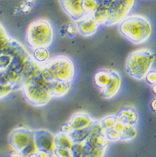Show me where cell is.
Wrapping results in <instances>:
<instances>
[{
	"label": "cell",
	"instance_id": "1",
	"mask_svg": "<svg viewBox=\"0 0 156 157\" xmlns=\"http://www.w3.org/2000/svg\"><path fill=\"white\" fill-rule=\"evenodd\" d=\"M120 34L135 44L147 42L153 33V26L150 19L140 14L129 15L118 26Z\"/></svg>",
	"mask_w": 156,
	"mask_h": 157
},
{
	"label": "cell",
	"instance_id": "2",
	"mask_svg": "<svg viewBox=\"0 0 156 157\" xmlns=\"http://www.w3.org/2000/svg\"><path fill=\"white\" fill-rule=\"evenodd\" d=\"M74 75V63L66 55H58L51 58L48 63L42 66V75L48 83L72 82Z\"/></svg>",
	"mask_w": 156,
	"mask_h": 157
},
{
	"label": "cell",
	"instance_id": "3",
	"mask_svg": "<svg viewBox=\"0 0 156 157\" xmlns=\"http://www.w3.org/2000/svg\"><path fill=\"white\" fill-rule=\"evenodd\" d=\"M26 43L33 49L47 48L51 45L54 39L52 24L47 18L35 19L28 25L26 29Z\"/></svg>",
	"mask_w": 156,
	"mask_h": 157
},
{
	"label": "cell",
	"instance_id": "4",
	"mask_svg": "<svg viewBox=\"0 0 156 157\" xmlns=\"http://www.w3.org/2000/svg\"><path fill=\"white\" fill-rule=\"evenodd\" d=\"M155 55L148 48H139L132 52L125 62V70L131 78L143 80L152 70L155 61Z\"/></svg>",
	"mask_w": 156,
	"mask_h": 157
},
{
	"label": "cell",
	"instance_id": "5",
	"mask_svg": "<svg viewBox=\"0 0 156 157\" xmlns=\"http://www.w3.org/2000/svg\"><path fill=\"white\" fill-rule=\"evenodd\" d=\"M24 95L30 105L36 107L46 105L52 100L50 83L45 80L42 71L21 87Z\"/></svg>",
	"mask_w": 156,
	"mask_h": 157
},
{
	"label": "cell",
	"instance_id": "6",
	"mask_svg": "<svg viewBox=\"0 0 156 157\" xmlns=\"http://www.w3.org/2000/svg\"><path fill=\"white\" fill-rule=\"evenodd\" d=\"M135 4V1H108V20L105 26L120 24L129 16Z\"/></svg>",
	"mask_w": 156,
	"mask_h": 157
},
{
	"label": "cell",
	"instance_id": "7",
	"mask_svg": "<svg viewBox=\"0 0 156 157\" xmlns=\"http://www.w3.org/2000/svg\"><path fill=\"white\" fill-rule=\"evenodd\" d=\"M33 141V131L25 126L16 128L9 136V144L14 151L19 152H23Z\"/></svg>",
	"mask_w": 156,
	"mask_h": 157
},
{
	"label": "cell",
	"instance_id": "8",
	"mask_svg": "<svg viewBox=\"0 0 156 157\" xmlns=\"http://www.w3.org/2000/svg\"><path fill=\"white\" fill-rule=\"evenodd\" d=\"M33 136L38 151L54 154L55 148L54 134L47 130H38L33 131Z\"/></svg>",
	"mask_w": 156,
	"mask_h": 157
},
{
	"label": "cell",
	"instance_id": "9",
	"mask_svg": "<svg viewBox=\"0 0 156 157\" xmlns=\"http://www.w3.org/2000/svg\"><path fill=\"white\" fill-rule=\"evenodd\" d=\"M82 3L83 1H59L60 5L63 9V11L66 13L69 18L74 23L81 21L82 19H84L88 16L83 8Z\"/></svg>",
	"mask_w": 156,
	"mask_h": 157
},
{
	"label": "cell",
	"instance_id": "10",
	"mask_svg": "<svg viewBox=\"0 0 156 157\" xmlns=\"http://www.w3.org/2000/svg\"><path fill=\"white\" fill-rule=\"evenodd\" d=\"M111 77L107 86L100 91V94L104 99L108 100L114 97L120 92L122 85V78L117 71L110 70Z\"/></svg>",
	"mask_w": 156,
	"mask_h": 157
},
{
	"label": "cell",
	"instance_id": "11",
	"mask_svg": "<svg viewBox=\"0 0 156 157\" xmlns=\"http://www.w3.org/2000/svg\"><path fill=\"white\" fill-rule=\"evenodd\" d=\"M118 121L123 122L124 124L137 126L139 121V115L137 109L133 106H124L116 114Z\"/></svg>",
	"mask_w": 156,
	"mask_h": 157
},
{
	"label": "cell",
	"instance_id": "12",
	"mask_svg": "<svg viewBox=\"0 0 156 157\" xmlns=\"http://www.w3.org/2000/svg\"><path fill=\"white\" fill-rule=\"evenodd\" d=\"M41 71L42 66L33 60L32 56L30 55V57L25 62L24 70L21 74V87L32 80L39 73H41Z\"/></svg>",
	"mask_w": 156,
	"mask_h": 157
},
{
	"label": "cell",
	"instance_id": "13",
	"mask_svg": "<svg viewBox=\"0 0 156 157\" xmlns=\"http://www.w3.org/2000/svg\"><path fill=\"white\" fill-rule=\"evenodd\" d=\"M93 121L94 119L91 117L87 112L80 111L73 114L72 116L68 121L74 131V130H83V129L89 128L92 124Z\"/></svg>",
	"mask_w": 156,
	"mask_h": 157
},
{
	"label": "cell",
	"instance_id": "14",
	"mask_svg": "<svg viewBox=\"0 0 156 157\" xmlns=\"http://www.w3.org/2000/svg\"><path fill=\"white\" fill-rule=\"evenodd\" d=\"M76 24L78 27V33L84 37H89L93 35L96 33L99 27V24H97L91 16H87L86 18Z\"/></svg>",
	"mask_w": 156,
	"mask_h": 157
},
{
	"label": "cell",
	"instance_id": "15",
	"mask_svg": "<svg viewBox=\"0 0 156 157\" xmlns=\"http://www.w3.org/2000/svg\"><path fill=\"white\" fill-rule=\"evenodd\" d=\"M72 89V82L54 81L50 83V91L52 97L62 98L69 94Z\"/></svg>",
	"mask_w": 156,
	"mask_h": 157
},
{
	"label": "cell",
	"instance_id": "16",
	"mask_svg": "<svg viewBox=\"0 0 156 157\" xmlns=\"http://www.w3.org/2000/svg\"><path fill=\"white\" fill-rule=\"evenodd\" d=\"M111 73L110 70L107 69H100L97 70L93 78V82L94 85L99 90V91L103 90L110 80Z\"/></svg>",
	"mask_w": 156,
	"mask_h": 157
},
{
	"label": "cell",
	"instance_id": "17",
	"mask_svg": "<svg viewBox=\"0 0 156 157\" xmlns=\"http://www.w3.org/2000/svg\"><path fill=\"white\" fill-rule=\"evenodd\" d=\"M108 1H100V5L91 17L95 20L99 26L105 25L108 20Z\"/></svg>",
	"mask_w": 156,
	"mask_h": 157
},
{
	"label": "cell",
	"instance_id": "18",
	"mask_svg": "<svg viewBox=\"0 0 156 157\" xmlns=\"http://www.w3.org/2000/svg\"><path fill=\"white\" fill-rule=\"evenodd\" d=\"M54 143L55 147L69 150H71L74 145V141L70 135L62 131H59L56 135H54Z\"/></svg>",
	"mask_w": 156,
	"mask_h": 157
},
{
	"label": "cell",
	"instance_id": "19",
	"mask_svg": "<svg viewBox=\"0 0 156 157\" xmlns=\"http://www.w3.org/2000/svg\"><path fill=\"white\" fill-rule=\"evenodd\" d=\"M31 56L33 59V60L41 66L44 65L46 63H48L49 59H51L49 51L47 48H34Z\"/></svg>",
	"mask_w": 156,
	"mask_h": 157
},
{
	"label": "cell",
	"instance_id": "20",
	"mask_svg": "<svg viewBox=\"0 0 156 157\" xmlns=\"http://www.w3.org/2000/svg\"><path fill=\"white\" fill-rule=\"evenodd\" d=\"M85 142L92 147L107 149V146H108L109 141L106 138L105 133H103L92 135Z\"/></svg>",
	"mask_w": 156,
	"mask_h": 157
},
{
	"label": "cell",
	"instance_id": "21",
	"mask_svg": "<svg viewBox=\"0 0 156 157\" xmlns=\"http://www.w3.org/2000/svg\"><path fill=\"white\" fill-rule=\"evenodd\" d=\"M78 33L77 24L74 22H69L63 24L59 29V34L62 38L70 39Z\"/></svg>",
	"mask_w": 156,
	"mask_h": 157
},
{
	"label": "cell",
	"instance_id": "22",
	"mask_svg": "<svg viewBox=\"0 0 156 157\" xmlns=\"http://www.w3.org/2000/svg\"><path fill=\"white\" fill-rule=\"evenodd\" d=\"M84 143V151L82 157H105L106 149L92 147L89 145H88L86 142Z\"/></svg>",
	"mask_w": 156,
	"mask_h": 157
},
{
	"label": "cell",
	"instance_id": "23",
	"mask_svg": "<svg viewBox=\"0 0 156 157\" xmlns=\"http://www.w3.org/2000/svg\"><path fill=\"white\" fill-rule=\"evenodd\" d=\"M137 135H138L137 126L126 124L124 130L122 131V133L120 134V140H122V141H130V140L135 139Z\"/></svg>",
	"mask_w": 156,
	"mask_h": 157
},
{
	"label": "cell",
	"instance_id": "24",
	"mask_svg": "<svg viewBox=\"0 0 156 157\" xmlns=\"http://www.w3.org/2000/svg\"><path fill=\"white\" fill-rule=\"evenodd\" d=\"M8 78L10 82V85L15 88V90L21 89V75L15 72L11 69H8L5 70Z\"/></svg>",
	"mask_w": 156,
	"mask_h": 157
},
{
	"label": "cell",
	"instance_id": "25",
	"mask_svg": "<svg viewBox=\"0 0 156 157\" xmlns=\"http://www.w3.org/2000/svg\"><path fill=\"white\" fill-rule=\"evenodd\" d=\"M84 11L88 16H91L100 5V1L98 0H84L82 3Z\"/></svg>",
	"mask_w": 156,
	"mask_h": 157
},
{
	"label": "cell",
	"instance_id": "26",
	"mask_svg": "<svg viewBox=\"0 0 156 157\" xmlns=\"http://www.w3.org/2000/svg\"><path fill=\"white\" fill-rule=\"evenodd\" d=\"M36 3L37 2H35V1H24L17 9L18 13H23V14L29 13Z\"/></svg>",
	"mask_w": 156,
	"mask_h": 157
},
{
	"label": "cell",
	"instance_id": "27",
	"mask_svg": "<svg viewBox=\"0 0 156 157\" xmlns=\"http://www.w3.org/2000/svg\"><path fill=\"white\" fill-rule=\"evenodd\" d=\"M116 121H117V118H116V115H108V116H105V118H103V119L100 120L105 131V130H111L112 128L114 127Z\"/></svg>",
	"mask_w": 156,
	"mask_h": 157
},
{
	"label": "cell",
	"instance_id": "28",
	"mask_svg": "<svg viewBox=\"0 0 156 157\" xmlns=\"http://www.w3.org/2000/svg\"><path fill=\"white\" fill-rule=\"evenodd\" d=\"M11 39L12 38L9 36V34L7 33L5 29L3 27V25L0 24V55H2L3 48L11 40Z\"/></svg>",
	"mask_w": 156,
	"mask_h": 157
},
{
	"label": "cell",
	"instance_id": "29",
	"mask_svg": "<svg viewBox=\"0 0 156 157\" xmlns=\"http://www.w3.org/2000/svg\"><path fill=\"white\" fill-rule=\"evenodd\" d=\"M13 61V57L9 55H0V71L9 69Z\"/></svg>",
	"mask_w": 156,
	"mask_h": 157
},
{
	"label": "cell",
	"instance_id": "30",
	"mask_svg": "<svg viewBox=\"0 0 156 157\" xmlns=\"http://www.w3.org/2000/svg\"><path fill=\"white\" fill-rule=\"evenodd\" d=\"M54 157H74L71 150L69 149L59 148V147H55L54 151Z\"/></svg>",
	"mask_w": 156,
	"mask_h": 157
},
{
	"label": "cell",
	"instance_id": "31",
	"mask_svg": "<svg viewBox=\"0 0 156 157\" xmlns=\"http://www.w3.org/2000/svg\"><path fill=\"white\" fill-rule=\"evenodd\" d=\"M84 151V143H74L71 151L74 157H82Z\"/></svg>",
	"mask_w": 156,
	"mask_h": 157
},
{
	"label": "cell",
	"instance_id": "32",
	"mask_svg": "<svg viewBox=\"0 0 156 157\" xmlns=\"http://www.w3.org/2000/svg\"><path fill=\"white\" fill-rule=\"evenodd\" d=\"M105 135L106 136V138L108 139V141L114 142L120 140V135L117 132H115L113 129L108 130H105Z\"/></svg>",
	"mask_w": 156,
	"mask_h": 157
},
{
	"label": "cell",
	"instance_id": "33",
	"mask_svg": "<svg viewBox=\"0 0 156 157\" xmlns=\"http://www.w3.org/2000/svg\"><path fill=\"white\" fill-rule=\"evenodd\" d=\"M37 151H38V148H37L35 142L33 141L31 145H29L27 148L25 149V150H24L23 152H21V153L24 155V157H29L30 156V155H32L35 154Z\"/></svg>",
	"mask_w": 156,
	"mask_h": 157
},
{
	"label": "cell",
	"instance_id": "34",
	"mask_svg": "<svg viewBox=\"0 0 156 157\" xmlns=\"http://www.w3.org/2000/svg\"><path fill=\"white\" fill-rule=\"evenodd\" d=\"M14 90H16L15 88L11 86V85H0V99L5 97L6 95H8V94Z\"/></svg>",
	"mask_w": 156,
	"mask_h": 157
},
{
	"label": "cell",
	"instance_id": "35",
	"mask_svg": "<svg viewBox=\"0 0 156 157\" xmlns=\"http://www.w3.org/2000/svg\"><path fill=\"white\" fill-rule=\"evenodd\" d=\"M144 80L146 81L147 84H149L151 86L156 85V70H150V72L147 74V75H146V77L144 78Z\"/></svg>",
	"mask_w": 156,
	"mask_h": 157
},
{
	"label": "cell",
	"instance_id": "36",
	"mask_svg": "<svg viewBox=\"0 0 156 157\" xmlns=\"http://www.w3.org/2000/svg\"><path fill=\"white\" fill-rule=\"evenodd\" d=\"M125 126H126V124H124L123 122H121L120 121H118L117 120L116 122H115V124H114V127H113L112 129H113L115 132H117V133H119L120 135V134L122 133V131L124 130Z\"/></svg>",
	"mask_w": 156,
	"mask_h": 157
},
{
	"label": "cell",
	"instance_id": "37",
	"mask_svg": "<svg viewBox=\"0 0 156 157\" xmlns=\"http://www.w3.org/2000/svg\"><path fill=\"white\" fill-rule=\"evenodd\" d=\"M0 85H10V82L8 78L5 70L4 71H0ZM12 86V85H11Z\"/></svg>",
	"mask_w": 156,
	"mask_h": 157
},
{
	"label": "cell",
	"instance_id": "38",
	"mask_svg": "<svg viewBox=\"0 0 156 157\" xmlns=\"http://www.w3.org/2000/svg\"><path fill=\"white\" fill-rule=\"evenodd\" d=\"M59 131H62V132H64V133L68 134H70L71 132H73L72 127H71L70 124L69 123V121H66L65 123H63V124H61Z\"/></svg>",
	"mask_w": 156,
	"mask_h": 157
},
{
	"label": "cell",
	"instance_id": "39",
	"mask_svg": "<svg viewBox=\"0 0 156 157\" xmlns=\"http://www.w3.org/2000/svg\"><path fill=\"white\" fill-rule=\"evenodd\" d=\"M9 157H24V155L22 154L21 152H19V151H11L10 152V154H9Z\"/></svg>",
	"mask_w": 156,
	"mask_h": 157
},
{
	"label": "cell",
	"instance_id": "40",
	"mask_svg": "<svg viewBox=\"0 0 156 157\" xmlns=\"http://www.w3.org/2000/svg\"><path fill=\"white\" fill-rule=\"evenodd\" d=\"M150 109L151 110L154 112V113H155L156 114V97L154 99L151 100V102H150Z\"/></svg>",
	"mask_w": 156,
	"mask_h": 157
},
{
	"label": "cell",
	"instance_id": "41",
	"mask_svg": "<svg viewBox=\"0 0 156 157\" xmlns=\"http://www.w3.org/2000/svg\"><path fill=\"white\" fill-rule=\"evenodd\" d=\"M152 91H153L154 94L156 95V85H154L152 86Z\"/></svg>",
	"mask_w": 156,
	"mask_h": 157
},
{
	"label": "cell",
	"instance_id": "42",
	"mask_svg": "<svg viewBox=\"0 0 156 157\" xmlns=\"http://www.w3.org/2000/svg\"><path fill=\"white\" fill-rule=\"evenodd\" d=\"M29 157H39V154H38V151H37V152H36V153H35V154L32 155H30V156H29Z\"/></svg>",
	"mask_w": 156,
	"mask_h": 157
}]
</instances>
